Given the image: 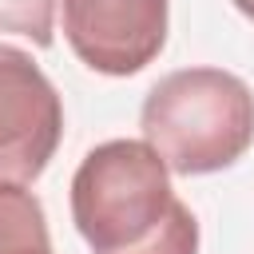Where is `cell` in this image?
I'll return each mask as SVG.
<instances>
[{
	"instance_id": "obj_1",
	"label": "cell",
	"mask_w": 254,
	"mask_h": 254,
	"mask_svg": "<svg viewBox=\"0 0 254 254\" xmlns=\"http://www.w3.org/2000/svg\"><path fill=\"white\" fill-rule=\"evenodd\" d=\"M71 222L91 254H198V222L147 139H107L83 155Z\"/></svg>"
},
{
	"instance_id": "obj_2",
	"label": "cell",
	"mask_w": 254,
	"mask_h": 254,
	"mask_svg": "<svg viewBox=\"0 0 254 254\" xmlns=\"http://www.w3.org/2000/svg\"><path fill=\"white\" fill-rule=\"evenodd\" d=\"M139 127L171 175H210L254 143V95L234 71L179 67L147 91Z\"/></svg>"
},
{
	"instance_id": "obj_3",
	"label": "cell",
	"mask_w": 254,
	"mask_h": 254,
	"mask_svg": "<svg viewBox=\"0 0 254 254\" xmlns=\"http://www.w3.org/2000/svg\"><path fill=\"white\" fill-rule=\"evenodd\" d=\"M64 139V103L40 64L0 44V179L32 183Z\"/></svg>"
},
{
	"instance_id": "obj_4",
	"label": "cell",
	"mask_w": 254,
	"mask_h": 254,
	"mask_svg": "<svg viewBox=\"0 0 254 254\" xmlns=\"http://www.w3.org/2000/svg\"><path fill=\"white\" fill-rule=\"evenodd\" d=\"M71 52L99 75H135L167 44V0H60Z\"/></svg>"
},
{
	"instance_id": "obj_5",
	"label": "cell",
	"mask_w": 254,
	"mask_h": 254,
	"mask_svg": "<svg viewBox=\"0 0 254 254\" xmlns=\"http://www.w3.org/2000/svg\"><path fill=\"white\" fill-rule=\"evenodd\" d=\"M0 254H52L44 202L12 179H0Z\"/></svg>"
},
{
	"instance_id": "obj_6",
	"label": "cell",
	"mask_w": 254,
	"mask_h": 254,
	"mask_svg": "<svg viewBox=\"0 0 254 254\" xmlns=\"http://www.w3.org/2000/svg\"><path fill=\"white\" fill-rule=\"evenodd\" d=\"M56 8L60 0H0V32L48 48L56 36Z\"/></svg>"
},
{
	"instance_id": "obj_7",
	"label": "cell",
	"mask_w": 254,
	"mask_h": 254,
	"mask_svg": "<svg viewBox=\"0 0 254 254\" xmlns=\"http://www.w3.org/2000/svg\"><path fill=\"white\" fill-rule=\"evenodd\" d=\"M234 8H238L242 16H250V20H254V0H234Z\"/></svg>"
}]
</instances>
